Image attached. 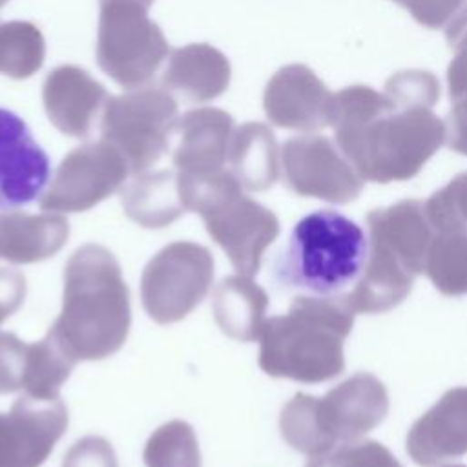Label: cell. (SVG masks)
<instances>
[{
    "instance_id": "cell-1",
    "label": "cell",
    "mask_w": 467,
    "mask_h": 467,
    "mask_svg": "<svg viewBox=\"0 0 467 467\" xmlns=\"http://www.w3.org/2000/svg\"><path fill=\"white\" fill-rule=\"evenodd\" d=\"M330 126L336 144L363 181H407L445 142V122L431 108L394 104L370 86L334 95Z\"/></svg>"
},
{
    "instance_id": "cell-2",
    "label": "cell",
    "mask_w": 467,
    "mask_h": 467,
    "mask_svg": "<svg viewBox=\"0 0 467 467\" xmlns=\"http://www.w3.org/2000/svg\"><path fill=\"white\" fill-rule=\"evenodd\" d=\"M130 327V290L119 261L100 244L80 246L66 263L62 308L47 334L78 363L115 354Z\"/></svg>"
},
{
    "instance_id": "cell-3",
    "label": "cell",
    "mask_w": 467,
    "mask_h": 467,
    "mask_svg": "<svg viewBox=\"0 0 467 467\" xmlns=\"http://www.w3.org/2000/svg\"><path fill=\"white\" fill-rule=\"evenodd\" d=\"M356 310L345 294L297 296L288 312L265 321L259 367L272 378L323 383L345 368L343 343Z\"/></svg>"
},
{
    "instance_id": "cell-4",
    "label": "cell",
    "mask_w": 467,
    "mask_h": 467,
    "mask_svg": "<svg viewBox=\"0 0 467 467\" xmlns=\"http://www.w3.org/2000/svg\"><path fill=\"white\" fill-rule=\"evenodd\" d=\"M368 250L354 288L347 294L361 314H381L398 306L423 272L429 246L436 235L425 204L403 199L367 215Z\"/></svg>"
},
{
    "instance_id": "cell-5",
    "label": "cell",
    "mask_w": 467,
    "mask_h": 467,
    "mask_svg": "<svg viewBox=\"0 0 467 467\" xmlns=\"http://www.w3.org/2000/svg\"><path fill=\"white\" fill-rule=\"evenodd\" d=\"M367 250L358 223L336 210H316L296 223L274 274L285 288L337 296L359 279Z\"/></svg>"
},
{
    "instance_id": "cell-6",
    "label": "cell",
    "mask_w": 467,
    "mask_h": 467,
    "mask_svg": "<svg viewBox=\"0 0 467 467\" xmlns=\"http://www.w3.org/2000/svg\"><path fill=\"white\" fill-rule=\"evenodd\" d=\"M186 212L202 217L208 235L224 250L237 274L254 277L265 250L279 235L272 210L243 193L230 170L212 173H177Z\"/></svg>"
},
{
    "instance_id": "cell-7",
    "label": "cell",
    "mask_w": 467,
    "mask_h": 467,
    "mask_svg": "<svg viewBox=\"0 0 467 467\" xmlns=\"http://www.w3.org/2000/svg\"><path fill=\"white\" fill-rule=\"evenodd\" d=\"M389 412L385 385L368 372H356L323 398L297 392L279 414L285 441L308 456L323 454L341 443L361 440Z\"/></svg>"
},
{
    "instance_id": "cell-8",
    "label": "cell",
    "mask_w": 467,
    "mask_h": 467,
    "mask_svg": "<svg viewBox=\"0 0 467 467\" xmlns=\"http://www.w3.org/2000/svg\"><path fill=\"white\" fill-rule=\"evenodd\" d=\"M97 62L124 88L146 84L166 58L170 46L148 16L151 0H99Z\"/></svg>"
},
{
    "instance_id": "cell-9",
    "label": "cell",
    "mask_w": 467,
    "mask_h": 467,
    "mask_svg": "<svg viewBox=\"0 0 467 467\" xmlns=\"http://www.w3.org/2000/svg\"><path fill=\"white\" fill-rule=\"evenodd\" d=\"M100 117L102 140L124 157L133 175L166 153L179 120L175 99L151 86L109 97Z\"/></svg>"
},
{
    "instance_id": "cell-10",
    "label": "cell",
    "mask_w": 467,
    "mask_h": 467,
    "mask_svg": "<svg viewBox=\"0 0 467 467\" xmlns=\"http://www.w3.org/2000/svg\"><path fill=\"white\" fill-rule=\"evenodd\" d=\"M213 281V255L202 244L175 241L159 250L140 275V299L159 325L184 319L208 294Z\"/></svg>"
},
{
    "instance_id": "cell-11",
    "label": "cell",
    "mask_w": 467,
    "mask_h": 467,
    "mask_svg": "<svg viewBox=\"0 0 467 467\" xmlns=\"http://www.w3.org/2000/svg\"><path fill=\"white\" fill-rule=\"evenodd\" d=\"M128 173L124 157L111 144H82L62 159L38 204L44 212H86L120 190Z\"/></svg>"
},
{
    "instance_id": "cell-12",
    "label": "cell",
    "mask_w": 467,
    "mask_h": 467,
    "mask_svg": "<svg viewBox=\"0 0 467 467\" xmlns=\"http://www.w3.org/2000/svg\"><path fill=\"white\" fill-rule=\"evenodd\" d=\"M281 164L285 184L303 197L347 204L363 190L359 173L325 135L288 139L283 144Z\"/></svg>"
},
{
    "instance_id": "cell-13",
    "label": "cell",
    "mask_w": 467,
    "mask_h": 467,
    "mask_svg": "<svg viewBox=\"0 0 467 467\" xmlns=\"http://www.w3.org/2000/svg\"><path fill=\"white\" fill-rule=\"evenodd\" d=\"M67 409L60 398L22 394L0 412V467H40L67 429Z\"/></svg>"
},
{
    "instance_id": "cell-14",
    "label": "cell",
    "mask_w": 467,
    "mask_h": 467,
    "mask_svg": "<svg viewBox=\"0 0 467 467\" xmlns=\"http://www.w3.org/2000/svg\"><path fill=\"white\" fill-rule=\"evenodd\" d=\"M334 93L305 64L277 69L263 93L268 120L285 130L316 131L330 126Z\"/></svg>"
},
{
    "instance_id": "cell-15",
    "label": "cell",
    "mask_w": 467,
    "mask_h": 467,
    "mask_svg": "<svg viewBox=\"0 0 467 467\" xmlns=\"http://www.w3.org/2000/svg\"><path fill=\"white\" fill-rule=\"evenodd\" d=\"M49 157L15 111L0 108V210L33 202L49 179Z\"/></svg>"
},
{
    "instance_id": "cell-16",
    "label": "cell",
    "mask_w": 467,
    "mask_h": 467,
    "mask_svg": "<svg viewBox=\"0 0 467 467\" xmlns=\"http://www.w3.org/2000/svg\"><path fill=\"white\" fill-rule=\"evenodd\" d=\"M407 454L420 467H438L467 454V387L447 390L412 423Z\"/></svg>"
},
{
    "instance_id": "cell-17",
    "label": "cell",
    "mask_w": 467,
    "mask_h": 467,
    "mask_svg": "<svg viewBox=\"0 0 467 467\" xmlns=\"http://www.w3.org/2000/svg\"><path fill=\"white\" fill-rule=\"evenodd\" d=\"M109 99L106 88L78 66H58L42 84V102L51 124L64 135L84 139Z\"/></svg>"
},
{
    "instance_id": "cell-18",
    "label": "cell",
    "mask_w": 467,
    "mask_h": 467,
    "mask_svg": "<svg viewBox=\"0 0 467 467\" xmlns=\"http://www.w3.org/2000/svg\"><path fill=\"white\" fill-rule=\"evenodd\" d=\"M234 119L219 108L186 111L175 124L173 164L182 173H212L224 168L234 135Z\"/></svg>"
},
{
    "instance_id": "cell-19",
    "label": "cell",
    "mask_w": 467,
    "mask_h": 467,
    "mask_svg": "<svg viewBox=\"0 0 467 467\" xmlns=\"http://www.w3.org/2000/svg\"><path fill=\"white\" fill-rule=\"evenodd\" d=\"M230 75V62L217 47L188 44L171 51L161 84L173 99L206 102L226 91Z\"/></svg>"
},
{
    "instance_id": "cell-20",
    "label": "cell",
    "mask_w": 467,
    "mask_h": 467,
    "mask_svg": "<svg viewBox=\"0 0 467 467\" xmlns=\"http://www.w3.org/2000/svg\"><path fill=\"white\" fill-rule=\"evenodd\" d=\"M69 237V223L55 212L0 213V259L31 265L53 257Z\"/></svg>"
},
{
    "instance_id": "cell-21",
    "label": "cell",
    "mask_w": 467,
    "mask_h": 467,
    "mask_svg": "<svg viewBox=\"0 0 467 467\" xmlns=\"http://www.w3.org/2000/svg\"><path fill=\"white\" fill-rule=\"evenodd\" d=\"M266 292L246 275H228L213 290L212 312L221 332L237 341H255L265 325Z\"/></svg>"
},
{
    "instance_id": "cell-22",
    "label": "cell",
    "mask_w": 467,
    "mask_h": 467,
    "mask_svg": "<svg viewBox=\"0 0 467 467\" xmlns=\"http://www.w3.org/2000/svg\"><path fill=\"white\" fill-rule=\"evenodd\" d=\"M230 171L248 192H263L279 177V150L272 130L263 122H246L234 130L228 148Z\"/></svg>"
},
{
    "instance_id": "cell-23",
    "label": "cell",
    "mask_w": 467,
    "mask_h": 467,
    "mask_svg": "<svg viewBox=\"0 0 467 467\" xmlns=\"http://www.w3.org/2000/svg\"><path fill=\"white\" fill-rule=\"evenodd\" d=\"M126 215L144 228H164L186 210L171 170L137 173L120 192Z\"/></svg>"
},
{
    "instance_id": "cell-24",
    "label": "cell",
    "mask_w": 467,
    "mask_h": 467,
    "mask_svg": "<svg viewBox=\"0 0 467 467\" xmlns=\"http://www.w3.org/2000/svg\"><path fill=\"white\" fill-rule=\"evenodd\" d=\"M423 272L438 292L467 294V232H436Z\"/></svg>"
},
{
    "instance_id": "cell-25",
    "label": "cell",
    "mask_w": 467,
    "mask_h": 467,
    "mask_svg": "<svg viewBox=\"0 0 467 467\" xmlns=\"http://www.w3.org/2000/svg\"><path fill=\"white\" fill-rule=\"evenodd\" d=\"M46 58L40 29L26 20L0 24V73L22 80L35 75Z\"/></svg>"
},
{
    "instance_id": "cell-26",
    "label": "cell",
    "mask_w": 467,
    "mask_h": 467,
    "mask_svg": "<svg viewBox=\"0 0 467 467\" xmlns=\"http://www.w3.org/2000/svg\"><path fill=\"white\" fill-rule=\"evenodd\" d=\"M142 460L146 467H201V451L193 427L182 420L161 425L148 438Z\"/></svg>"
},
{
    "instance_id": "cell-27",
    "label": "cell",
    "mask_w": 467,
    "mask_h": 467,
    "mask_svg": "<svg viewBox=\"0 0 467 467\" xmlns=\"http://www.w3.org/2000/svg\"><path fill=\"white\" fill-rule=\"evenodd\" d=\"M423 204L436 232H467V171L456 175Z\"/></svg>"
},
{
    "instance_id": "cell-28",
    "label": "cell",
    "mask_w": 467,
    "mask_h": 467,
    "mask_svg": "<svg viewBox=\"0 0 467 467\" xmlns=\"http://www.w3.org/2000/svg\"><path fill=\"white\" fill-rule=\"evenodd\" d=\"M305 467H401V463L383 443L356 440L312 456Z\"/></svg>"
},
{
    "instance_id": "cell-29",
    "label": "cell",
    "mask_w": 467,
    "mask_h": 467,
    "mask_svg": "<svg viewBox=\"0 0 467 467\" xmlns=\"http://www.w3.org/2000/svg\"><path fill=\"white\" fill-rule=\"evenodd\" d=\"M35 345L11 332H0V394L24 390L29 385Z\"/></svg>"
},
{
    "instance_id": "cell-30",
    "label": "cell",
    "mask_w": 467,
    "mask_h": 467,
    "mask_svg": "<svg viewBox=\"0 0 467 467\" xmlns=\"http://www.w3.org/2000/svg\"><path fill=\"white\" fill-rule=\"evenodd\" d=\"M385 95L403 108H432L440 99V82L431 71H398L385 82Z\"/></svg>"
},
{
    "instance_id": "cell-31",
    "label": "cell",
    "mask_w": 467,
    "mask_h": 467,
    "mask_svg": "<svg viewBox=\"0 0 467 467\" xmlns=\"http://www.w3.org/2000/svg\"><path fill=\"white\" fill-rule=\"evenodd\" d=\"M445 27L447 42L454 51L452 60L447 67L449 95L454 102L467 95V4Z\"/></svg>"
},
{
    "instance_id": "cell-32",
    "label": "cell",
    "mask_w": 467,
    "mask_h": 467,
    "mask_svg": "<svg viewBox=\"0 0 467 467\" xmlns=\"http://www.w3.org/2000/svg\"><path fill=\"white\" fill-rule=\"evenodd\" d=\"M62 467H117V456L108 440L86 436L67 449Z\"/></svg>"
},
{
    "instance_id": "cell-33",
    "label": "cell",
    "mask_w": 467,
    "mask_h": 467,
    "mask_svg": "<svg viewBox=\"0 0 467 467\" xmlns=\"http://www.w3.org/2000/svg\"><path fill=\"white\" fill-rule=\"evenodd\" d=\"M403 5L416 22L429 29L445 27L467 0H394Z\"/></svg>"
},
{
    "instance_id": "cell-34",
    "label": "cell",
    "mask_w": 467,
    "mask_h": 467,
    "mask_svg": "<svg viewBox=\"0 0 467 467\" xmlns=\"http://www.w3.org/2000/svg\"><path fill=\"white\" fill-rule=\"evenodd\" d=\"M26 290L27 285L22 272L0 266V325L22 306Z\"/></svg>"
},
{
    "instance_id": "cell-35",
    "label": "cell",
    "mask_w": 467,
    "mask_h": 467,
    "mask_svg": "<svg viewBox=\"0 0 467 467\" xmlns=\"http://www.w3.org/2000/svg\"><path fill=\"white\" fill-rule=\"evenodd\" d=\"M445 130H447L445 140L449 148L454 150L456 153L467 155V95L454 100Z\"/></svg>"
},
{
    "instance_id": "cell-36",
    "label": "cell",
    "mask_w": 467,
    "mask_h": 467,
    "mask_svg": "<svg viewBox=\"0 0 467 467\" xmlns=\"http://www.w3.org/2000/svg\"><path fill=\"white\" fill-rule=\"evenodd\" d=\"M4 4H7V0H0V7H2Z\"/></svg>"
},
{
    "instance_id": "cell-37",
    "label": "cell",
    "mask_w": 467,
    "mask_h": 467,
    "mask_svg": "<svg viewBox=\"0 0 467 467\" xmlns=\"http://www.w3.org/2000/svg\"><path fill=\"white\" fill-rule=\"evenodd\" d=\"M447 467H467V465H447Z\"/></svg>"
},
{
    "instance_id": "cell-38",
    "label": "cell",
    "mask_w": 467,
    "mask_h": 467,
    "mask_svg": "<svg viewBox=\"0 0 467 467\" xmlns=\"http://www.w3.org/2000/svg\"><path fill=\"white\" fill-rule=\"evenodd\" d=\"M151 2H153V0H151Z\"/></svg>"
}]
</instances>
